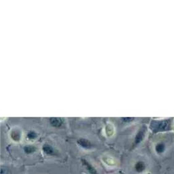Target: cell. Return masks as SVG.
<instances>
[{
	"label": "cell",
	"mask_w": 174,
	"mask_h": 174,
	"mask_svg": "<svg viewBox=\"0 0 174 174\" xmlns=\"http://www.w3.org/2000/svg\"><path fill=\"white\" fill-rule=\"evenodd\" d=\"M151 129L154 132L167 131L170 129L169 120H155L151 124Z\"/></svg>",
	"instance_id": "6da1fadb"
},
{
	"label": "cell",
	"mask_w": 174,
	"mask_h": 174,
	"mask_svg": "<svg viewBox=\"0 0 174 174\" xmlns=\"http://www.w3.org/2000/svg\"><path fill=\"white\" fill-rule=\"evenodd\" d=\"M81 163L82 165L85 167V169L89 173V174H99L97 172V170L94 167V166H93L91 163H89L87 160L82 159Z\"/></svg>",
	"instance_id": "7a4b0ae2"
},
{
	"label": "cell",
	"mask_w": 174,
	"mask_h": 174,
	"mask_svg": "<svg viewBox=\"0 0 174 174\" xmlns=\"http://www.w3.org/2000/svg\"><path fill=\"white\" fill-rule=\"evenodd\" d=\"M146 132V129L145 128H142L139 130V131L138 133V134L136 135V137L134 140V143H133V146L135 147L137 146H138L139 143L143 141V139L145 138Z\"/></svg>",
	"instance_id": "3957f363"
},
{
	"label": "cell",
	"mask_w": 174,
	"mask_h": 174,
	"mask_svg": "<svg viewBox=\"0 0 174 174\" xmlns=\"http://www.w3.org/2000/svg\"><path fill=\"white\" fill-rule=\"evenodd\" d=\"M78 144L82 147V148L86 150H91L93 148V143L89 141V140L85 139V138H80L78 140Z\"/></svg>",
	"instance_id": "277c9868"
},
{
	"label": "cell",
	"mask_w": 174,
	"mask_h": 174,
	"mask_svg": "<svg viewBox=\"0 0 174 174\" xmlns=\"http://www.w3.org/2000/svg\"><path fill=\"white\" fill-rule=\"evenodd\" d=\"M134 169L137 173H143L146 169V164L143 160H138L136 162L134 165Z\"/></svg>",
	"instance_id": "5b68a950"
},
{
	"label": "cell",
	"mask_w": 174,
	"mask_h": 174,
	"mask_svg": "<svg viewBox=\"0 0 174 174\" xmlns=\"http://www.w3.org/2000/svg\"><path fill=\"white\" fill-rule=\"evenodd\" d=\"M42 151L48 156H55L56 152L55 148L49 144H44L42 146Z\"/></svg>",
	"instance_id": "8992f818"
},
{
	"label": "cell",
	"mask_w": 174,
	"mask_h": 174,
	"mask_svg": "<svg viewBox=\"0 0 174 174\" xmlns=\"http://www.w3.org/2000/svg\"><path fill=\"white\" fill-rule=\"evenodd\" d=\"M155 150L157 155H162V154L165 152L166 150V144L163 142H158L155 145Z\"/></svg>",
	"instance_id": "52a82bcc"
},
{
	"label": "cell",
	"mask_w": 174,
	"mask_h": 174,
	"mask_svg": "<svg viewBox=\"0 0 174 174\" xmlns=\"http://www.w3.org/2000/svg\"><path fill=\"white\" fill-rule=\"evenodd\" d=\"M10 138L14 142H19L21 139V133L18 130H12L10 133Z\"/></svg>",
	"instance_id": "ba28073f"
},
{
	"label": "cell",
	"mask_w": 174,
	"mask_h": 174,
	"mask_svg": "<svg viewBox=\"0 0 174 174\" xmlns=\"http://www.w3.org/2000/svg\"><path fill=\"white\" fill-rule=\"evenodd\" d=\"M23 151H24L26 155H31V154L34 153L36 151V148L35 146L31 145L25 146L23 148Z\"/></svg>",
	"instance_id": "9c48e42d"
},
{
	"label": "cell",
	"mask_w": 174,
	"mask_h": 174,
	"mask_svg": "<svg viewBox=\"0 0 174 174\" xmlns=\"http://www.w3.org/2000/svg\"><path fill=\"white\" fill-rule=\"evenodd\" d=\"M50 122H51V124L53 126H59L61 125L62 120L61 118H51Z\"/></svg>",
	"instance_id": "30bf717a"
},
{
	"label": "cell",
	"mask_w": 174,
	"mask_h": 174,
	"mask_svg": "<svg viewBox=\"0 0 174 174\" xmlns=\"http://www.w3.org/2000/svg\"><path fill=\"white\" fill-rule=\"evenodd\" d=\"M106 133L108 136H112L114 134V127L112 125L109 124V125H108L106 126Z\"/></svg>",
	"instance_id": "8fae6325"
},
{
	"label": "cell",
	"mask_w": 174,
	"mask_h": 174,
	"mask_svg": "<svg viewBox=\"0 0 174 174\" xmlns=\"http://www.w3.org/2000/svg\"><path fill=\"white\" fill-rule=\"evenodd\" d=\"M27 138L29 140H34L37 138L38 135H37L36 133L34 131H29L27 133Z\"/></svg>",
	"instance_id": "7c38bea8"
},
{
	"label": "cell",
	"mask_w": 174,
	"mask_h": 174,
	"mask_svg": "<svg viewBox=\"0 0 174 174\" xmlns=\"http://www.w3.org/2000/svg\"><path fill=\"white\" fill-rule=\"evenodd\" d=\"M8 170L6 167H1V174H8Z\"/></svg>",
	"instance_id": "4fadbf2b"
}]
</instances>
